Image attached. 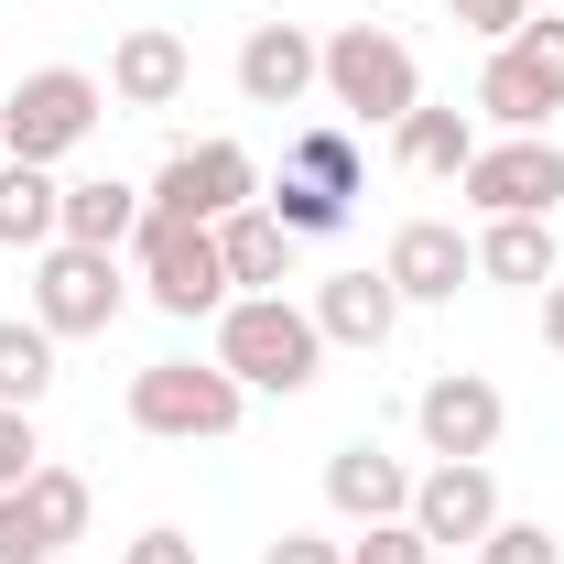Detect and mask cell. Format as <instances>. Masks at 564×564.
<instances>
[{
	"label": "cell",
	"instance_id": "1",
	"mask_svg": "<svg viewBox=\"0 0 564 564\" xmlns=\"http://www.w3.org/2000/svg\"><path fill=\"white\" fill-rule=\"evenodd\" d=\"M217 369L239 380V391H315L326 380V337H315V315L293 304V293H228L217 304Z\"/></svg>",
	"mask_w": 564,
	"mask_h": 564
},
{
	"label": "cell",
	"instance_id": "2",
	"mask_svg": "<svg viewBox=\"0 0 564 564\" xmlns=\"http://www.w3.org/2000/svg\"><path fill=\"white\" fill-rule=\"evenodd\" d=\"M326 98L348 109V131H402L423 109V66L391 22H337L326 33Z\"/></svg>",
	"mask_w": 564,
	"mask_h": 564
},
{
	"label": "cell",
	"instance_id": "3",
	"mask_svg": "<svg viewBox=\"0 0 564 564\" xmlns=\"http://www.w3.org/2000/svg\"><path fill=\"white\" fill-rule=\"evenodd\" d=\"M239 413H250V391L217 358H152V369H131V423L152 445H217V434H239Z\"/></svg>",
	"mask_w": 564,
	"mask_h": 564
},
{
	"label": "cell",
	"instance_id": "4",
	"mask_svg": "<svg viewBox=\"0 0 564 564\" xmlns=\"http://www.w3.org/2000/svg\"><path fill=\"white\" fill-rule=\"evenodd\" d=\"M131 250H141V293H152L174 326H196V315H217V304L239 293L207 217H152V207H141V239H131Z\"/></svg>",
	"mask_w": 564,
	"mask_h": 564
},
{
	"label": "cell",
	"instance_id": "5",
	"mask_svg": "<svg viewBox=\"0 0 564 564\" xmlns=\"http://www.w3.org/2000/svg\"><path fill=\"white\" fill-rule=\"evenodd\" d=\"M98 109H109V87L87 66H33L0 98V152H11V163H66L76 141L98 131Z\"/></svg>",
	"mask_w": 564,
	"mask_h": 564
},
{
	"label": "cell",
	"instance_id": "6",
	"mask_svg": "<svg viewBox=\"0 0 564 564\" xmlns=\"http://www.w3.org/2000/svg\"><path fill=\"white\" fill-rule=\"evenodd\" d=\"M120 304H131L120 250H76V239L33 250V326H44V337H109Z\"/></svg>",
	"mask_w": 564,
	"mask_h": 564
},
{
	"label": "cell",
	"instance_id": "7",
	"mask_svg": "<svg viewBox=\"0 0 564 564\" xmlns=\"http://www.w3.org/2000/svg\"><path fill=\"white\" fill-rule=\"evenodd\" d=\"M478 217H554L564 207V141L554 131H499L478 141V163L456 174Z\"/></svg>",
	"mask_w": 564,
	"mask_h": 564
},
{
	"label": "cell",
	"instance_id": "8",
	"mask_svg": "<svg viewBox=\"0 0 564 564\" xmlns=\"http://www.w3.org/2000/svg\"><path fill=\"white\" fill-rule=\"evenodd\" d=\"M141 207L152 217H239V207H261V163L239 152V141H174L163 152V174L141 185Z\"/></svg>",
	"mask_w": 564,
	"mask_h": 564
},
{
	"label": "cell",
	"instance_id": "9",
	"mask_svg": "<svg viewBox=\"0 0 564 564\" xmlns=\"http://www.w3.org/2000/svg\"><path fill=\"white\" fill-rule=\"evenodd\" d=\"M413 521L423 543H456V554H478L489 543V521H499V478H489V456H434L413 478Z\"/></svg>",
	"mask_w": 564,
	"mask_h": 564
},
{
	"label": "cell",
	"instance_id": "10",
	"mask_svg": "<svg viewBox=\"0 0 564 564\" xmlns=\"http://www.w3.org/2000/svg\"><path fill=\"white\" fill-rule=\"evenodd\" d=\"M499 423H510V402H499L489 369H434V380L413 391V434H423V456H489Z\"/></svg>",
	"mask_w": 564,
	"mask_h": 564
},
{
	"label": "cell",
	"instance_id": "11",
	"mask_svg": "<svg viewBox=\"0 0 564 564\" xmlns=\"http://www.w3.org/2000/svg\"><path fill=\"white\" fill-rule=\"evenodd\" d=\"M326 87V33H304V22H250L239 33V98L250 109H304Z\"/></svg>",
	"mask_w": 564,
	"mask_h": 564
},
{
	"label": "cell",
	"instance_id": "12",
	"mask_svg": "<svg viewBox=\"0 0 564 564\" xmlns=\"http://www.w3.org/2000/svg\"><path fill=\"white\" fill-rule=\"evenodd\" d=\"M380 272H391L402 304H456V282H478V239L456 217H402L391 250H380Z\"/></svg>",
	"mask_w": 564,
	"mask_h": 564
},
{
	"label": "cell",
	"instance_id": "13",
	"mask_svg": "<svg viewBox=\"0 0 564 564\" xmlns=\"http://www.w3.org/2000/svg\"><path fill=\"white\" fill-rule=\"evenodd\" d=\"M196 87V44L174 33V22H131L120 44H109V98L120 109H174Z\"/></svg>",
	"mask_w": 564,
	"mask_h": 564
},
{
	"label": "cell",
	"instance_id": "14",
	"mask_svg": "<svg viewBox=\"0 0 564 564\" xmlns=\"http://www.w3.org/2000/svg\"><path fill=\"white\" fill-rule=\"evenodd\" d=\"M304 315H315L326 348H391L402 293H391V272H326L315 293H304Z\"/></svg>",
	"mask_w": 564,
	"mask_h": 564
},
{
	"label": "cell",
	"instance_id": "15",
	"mask_svg": "<svg viewBox=\"0 0 564 564\" xmlns=\"http://www.w3.org/2000/svg\"><path fill=\"white\" fill-rule=\"evenodd\" d=\"M326 510L358 521V532H369V521H402V510H413V467H402L391 445H337V456H326Z\"/></svg>",
	"mask_w": 564,
	"mask_h": 564
},
{
	"label": "cell",
	"instance_id": "16",
	"mask_svg": "<svg viewBox=\"0 0 564 564\" xmlns=\"http://www.w3.org/2000/svg\"><path fill=\"white\" fill-rule=\"evenodd\" d=\"M217 250H228V282H239V293H282L304 239H293L272 207H239V217H217Z\"/></svg>",
	"mask_w": 564,
	"mask_h": 564
},
{
	"label": "cell",
	"instance_id": "17",
	"mask_svg": "<svg viewBox=\"0 0 564 564\" xmlns=\"http://www.w3.org/2000/svg\"><path fill=\"white\" fill-rule=\"evenodd\" d=\"M391 163L423 174V185H456V174L478 163V120H467V109H413V120L391 131Z\"/></svg>",
	"mask_w": 564,
	"mask_h": 564
},
{
	"label": "cell",
	"instance_id": "18",
	"mask_svg": "<svg viewBox=\"0 0 564 564\" xmlns=\"http://www.w3.org/2000/svg\"><path fill=\"white\" fill-rule=\"evenodd\" d=\"M55 228H66L55 163H0V250H55Z\"/></svg>",
	"mask_w": 564,
	"mask_h": 564
},
{
	"label": "cell",
	"instance_id": "19",
	"mask_svg": "<svg viewBox=\"0 0 564 564\" xmlns=\"http://www.w3.org/2000/svg\"><path fill=\"white\" fill-rule=\"evenodd\" d=\"M478 272H489V282H521V293H543V282L564 272L554 217H489V228H478Z\"/></svg>",
	"mask_w": 564,
	"mask_h": 564
},
{
	"label": "cell",
	"instance_id": "20",
	"mask_svg": "<svg viewBox=\"0 0 564 564\" xmlns=\"http://www.w3.org/2000/svg\"><path fill=\"white\" fill-rule=\"evenodd\" d=\"M55 239H76V250H131L141 239V185H120V174L66 185V228H55Z\"/></svg>",
	"mask_w": 564,
	"mask_h": 564
},
{
	"label": "cell",
	"instance_id": "21",
	"mask_svg": "<svg viewBox=\"0 0 564 564\" xmlns=\"http://www.w3.org/2000/svg\"><path fill=\"white\" fill-rule=\"evenodd\" d=\"M282 174H304V185H326V196H348V207H358V185H369V163H358V131H348V120H304Z\"/></svg>",
	"mask_w": 564,
	"mask_h": 564
},
{
	"label": "cell",
	"instance_id": "22",
	"mask_svg": "<svg viewBox=\"0 0 564 564\" xmlns=\"http://www.w3.org/2000/svg\"><path fill=\"white\" fill-rule=\"evenodd\" d=\"M11 499L33 510V532H44L55 554H66V543H87V510H98V499H87V478H76V467H33Z\"/></svg>",
	"mask_w": 564,
	"mask_h": 564
},
{
	"label": "cell",
	"instance_id": "23",
	"mask_svg": "<svg viewBox=\"0 0 564 564\" xmlns=\"http://www.w3.org/2000/svg\"><path fill=\"white\" fill-rule=\"evenodd\" d=\"M55 348H66V337H44L33 315H0V402L33 413V402L55 391Z\"/></svg>",
	"mask_w": 564,
	"mask_h": 564
},
{
	"label": "cell",
	"instance_id": "24",
	"mask_svg": "<svg viewBox=\"0 0 564 564\" xmlns=\"http://www.w3.org/2000/svg\"><path fill=\"white\" fill-rule=\"evenodd\" d=\"M261 207L293 228V239H337L348 228V196H326V185H304V174H282V185H261Z\"/></svg>",
	"mask_w": 564,
	"mask_h": 564
},
{
	"label": "cell",
	"instance_id": "25",
	"mask_svg": "<svg viewBox=\"0 0 564 564\" xmlns=\"http://www.w3.org/2000/svg\"><path fill=\"white\" fill-rule=\"evenodd\" d=\"M510 66L543 87V109H564V22H521L510 33Z\"/></svg>",
	"mask_w": 564,
	"mask_h": 564
},
{
	"label": "cell",
	"instance_id": "26",
	"mask_svg": "<svg viewBox=\"0 0 564 564\" xmlns=\"http://www.w3.org/2000/svg\"><path fill=\"white\" fill-rule=\"evenodd\" d=\"M478 564H564V543L543 532V521H510V510H499L489 543H478Z\"/></svg>",
	"mask_w": 564,
	"mask_h": 564
},
{
	"label": "cell",
	"instance_id": "27",
	"mask_svg": "<svg viewBox=\"0 0 564 564\" xmlns=\"http://www.w3.org/2000/svg\"><path fill=\"white\" fill-rule=\"evenodd\" d=\"M33 467H44V434H33V413H22V402H0V499L22 489Z\"/></svg>",
	"mask_w": 564,
	"mask_h": 564
},
{
	"label": "cell",
	"instance_id": "28",
	"mask_svg": "<svg viewBox=\"0 0 564 564\" xmlns=\"http://www.w3.org/2000/svg\"><path fill=\"white\" fill-rule=\"evenodd\" d=\"M348 564H434V543H423L413 521H369V532L348 543Z\"/></svg>",
	"mask_w": 564,
	"mask_h": 564
},
{
	"label": "cell",
	"instance_id": "29",
	"mask_svg": "<svg viewBox=\"0 0 564 564\" xmlns=\"http://www.w3.org/2000/svg\"><path fill=\"white\" fill-rule=\"evenodd\" d=\"M456 22H467L478 44H510V33L532 22V0H456Z\"/></svg>",
	"mask_w": 564,
	"mask_h": 564
},
{
	"label": "cell",
	"instance_id": "30",
	"mask_svg": "<svg viewBox=\"0 0 564 564\" xmlns=\"http://www.w3.org/2000/svg\"><path fill=\"white\" fill-rule=\"evenodd\" d=\"M0 564H55V543L33 532V510H22V499H0Z\"/></svg>",
	"mask_w": 564,
	"mask_h": 564
},
{
	"label": "cell",
	"instance_id": "31",
	"mask_svg": "<svg viewBox=\"0 0 564 564\" xmlns=\"http://www.w3.org/2000/svg\"><path fill=\"white\" fill-rule=\"evenodd\" d=\"M120 564H207V554H196L174 521H152V532H131V543H120Z\"/></svg>",
	"mask_w": 564,
	"mask_h": 564
},
{
	"label": "cell",
	"instance_id": "32",
	"mask_svg": "<svg viewBox=\"0 0 564 564\" xmlns=\"http://www.w3.org/2000/svg\"><path fill=\"white\" fill-rule=\"evenodd\" d=\"M261 564H348V543H326V532H272Z\"/></svg>",
	"mask_w": 564,
	"mask_h": 564
},
{
	"label": "cell",
	"instance_id": "33",
	"mask_svg": "<svg viewBox=\"0 0 564 564\" xmlns=\"http://www.w3.org/2000/svg\"><path fill=\"white\" fill-rule=\"evenodd\" d=\"M543 348H554V358H564V272H554V282H543Z\"/></svg>",
	"mask_w": 564,
	"mask_h": 564
},
{
	"label": "cell",
	"instance_id": "34",
	"mask_svg": "<svg viewBox=\"0 0 564 564\" xmlns=\"http://www.w3.org/2000/svg\"><path fill=\"white\" fill-rule=\"evenodd\" d=\"M445 11H456V0H445Z\"/></svg>",
	"mask_w": 564,
	"mask_h": 564
},
{
	"label": "cell",
	"instance_id": "35",
	"mask_svg": "<svg viewBox=\"0 0 564 564\" xmlns=\"http://www.w3.org/2000/svg\"><path fill=\"white\" fill-rule=\"evenodd\" d=\"M0 163H11V152H0Z\"/></svg>",
	"mask_w": 564,
	"mask_h": 564
},
{
	"label": "cell",
	"instance_id": "36",
	"mask_svg": "<svg viewBox=\"0 0 564 564\" xmlns=\"http://www.w3.org/2000/svg\"><path fill=\"white\" fill-rule=\"evenodd\" d=\"M554 11H564V0H554Z\"/></svg>",
	"mask_w": 564,
	"mask_h": 564
}]
</instances>
